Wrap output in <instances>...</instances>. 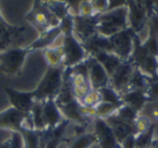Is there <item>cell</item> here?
I'll use <instances>...</instances> for the list:
<instances>
[{
  "label": "cell",
  "mask_w": 158,
  "mask_h": 148,
  "mask_svg": "<svg viewBox=\"0 0 158 148\" xmlns=\"http://www.w3.org/2000/svg\"><path fill=\"white\" fill-rule=\"evenodd\" d=\"M64 66L48 67L45 74L40 80L37 88L33 90L35 101H46L55 98L59 94L63 84V76Z\"/></svg>",
  "instance_id": "6da1fadb"
},
{
  "label": "cell",
  "mask_w": 158,
  "mask_h": 148,
  "mask_svg": "<svg viewBox=\"0 0 158 148\" xmlns=\"http://www.w3.org/2000/svg\"><path fill=\"white\" fill-rule=\"evenodd\" d=\"M26 21L38 30L39 35L52 28L59 27L60 24V20L50 10L45 1L42 0H33L31 10L26 14Z\"/></svg>",
  "instance_id": "7a4b0ae2"
},
{
  "label": "cell",
  "mask_w": 158,
  "mask_h": 148,
  "mask_svg": "<svg viewBox=\"0 0 158 148\" xmlns=\"http://www.w3.org/2000/svg\"><path fill=\"white\" fill-rule=\"evenodd\" d=\"M129 27L128 8L122 7L114 10H109L103 14H99L97 33L104 37H111Z\"/></svg>",
  "instance_id": "3957f363"
},
{
  "label": "cell",
  "mask_w": 158,
  "mask_h": 148,
  "mask_svg": "<svg viewBox=\"0 0 158 148\" xmlns=\"http://www.w3.org/2000/svg\"><path fill=\"white\" fill-rule=\"evenodd\" d=\"M129 61L133 64V66L145 74L151 79L155 80L158 78V61L157 57L152 55L145 47L143 46L139 38L135 35L133 39V49Z\"/></svg>",
  "instance_id": "277c9868"
},
{
  "label": "cell",
  "mask_w": 158,
  "mask_h": 148,
  "mask_svg": "<svg viewBox=\"0 0 158 148\" xmlns=\"http://www.w3.org/2000/svg\"><path fill=\"white\" fill-rule=\"evenodd\" d=\"M31 52L29 47H14L0 53V71L14 76L21 73L27 55Z\"/></svg>",
  "instance_id": "5b68a950"
},
{
  "label": "cell",
  "mask_w": 158,
  "mask_h": 148,
  "mask_svg": "<svg viewBox=\"0 0 158 148\" xmlns=\"http://www.w3.org/2000/svg\"><path fill=\"white\" fill-rule=\"evenodd\" d=\"M0 129L11 130L12 132H21L22 130H35L31 114H25L9 107L0 113Z\"/></svg>",
  "instance_id": "8992f818"
},
{
  "label": "cell",
  "mask_w": 158,
  "mask_h": 148,
  "mask_svg": "<svg viewBox=\"0 0 158 148\" xmlns=\"http://www.w3.org/2000/svg\"><path fill=\"white\" fill-rule=\"evenodd\" d=\"M64 50V68H71L80 63L84 62L88 57L83 43L75 37L73 34L66 36L64 43L63 47Z\"/></svg>",
  "instance_id": "52a82bcc"
},
{
  "label": "cell",
  "mask_w": 158,
  "mask_h": 148,
  "mask_svg": "<svg viewBox=\"0 0 158 148\" xmlns=\"http://www.w3.org/2000/svg\"><path fill=\"white\" fill-rule=\"evenodd\" d=\"M135 37V33L130 27L109 37L111 43V52L117 55L122 61H128L132 53Z\"/></svg>",
  "instance_id": "ba28073f"
},
{
  "label": "cell",
  "mask_w": 158,
  "mask_h": 148,
  "mask_svg": "<svg viewBox=\"0 0 158 148\" xmlns=\"http://www.w3.org/2000/svg\"><path fill=\"white\" fill-rule=\"evenodd\" d=\"M27 27L26 26H14L6 23V20L0 21V53L14 47H22Z\"/></svg>",
  "instance_id": "9c48e42d"
},
{
  "label": "cell",
  "mask_w": 158,
  "mask_h": 148,
  "mask_svg": "<svg viewBox=\"0 0 158 148\" xmlns=\"http://www.w3.org/2000/svg\"><path fill=\"white\" fill-rule=\"evenodd\" d=\"M94 134L97 138V144L101 148H122V144L117 141L112 127L106 120L96 118L94 120Z\"/></svg>",
  "instance_id": "30bf717a"
},
{
  "label": "cell",
  "mask_w": 158,
  "mask_h": 148,
  "mask_svg": "<svg viewBox=\"0 0 158 148\" xmlns=\"http://www.w3.org/2000/svg\"><path fill=\"white\" fill-rule=\"evenodd\" d=\"M135 70V66L130 61H123L110 77V87H112L119 95L129 90V82Z\"/></svg>",
  "instance_id": "8fae6325"
},
{
  "label": "cell",
  "mask_w": 158,
  "mask_h": 148,
  "mask_svg": "<svg viewBox=\"0 0 158 148\" xmlns=\"http://www.w3.org/2000/svg\"><path fill=\"white\" fill-rule=\"evenodd\" d=\"M4 91L11 106L25 114H30L35 102L33 91H19L16 89L4 87Z\"/></svg>",
  "instance_id": "7c38bea8"
},
{
  "label": "cell",
  "mask_w": 158,
  "mask_h": 148,
  "mask_svg": "<svg viewBox=\"0 0 158 148\" xmlns=\"http://www.w3.org/2000/svg\"><path fill=\"white\" fill-rule=\"evenodd\" d=\"M98 19L99 14H95L94 16L84 17L80 15L73 16L74 26H73V35L83 43L87 39L97 34Z\"/></svg>",
  "instance_id": "4fadbf2b"
},
{
  "label": "cell",
  "mask_w": 158,
  "mask_h": 148,
  "mask_svg": "<svg viewBox=\"0 0 158 148\" xmlns=\"http://www.w3.org/2000/svg\"><path fill=\"white\" fill-rule=\"evenodd\" d=\"M86 64L88 67V78L92 89L100 90L110 86V76L108 75L104 67L94 56L88 55Z\"/></svg>",
  "instance_id": "5bb4252c"
},
{
  "label": "cell",
  "mask_w": 158,
  "mask_h": 148,
  "mask_svg": "<svg viewBox=\"0 0 158 148\" xmlns=\"http://www.w3.org/2000/svg\"><path fill=\"white\" fill-rule=\"evenodd\" d=\"M127 8H128L129 27L135 34L140 33L146 26L148 21V12H146L145 8L138 4L135 0H128Z\"/></svg>",
  "instance_id": "9a60e30c"
},
{
  "label": "cell",
  "mask_w": 158,
  "mask_h": 148,
  "mask_svg": "<svg viewBox=\"0 0 158 148\" xmlns=\"http://www.w3.org/2000/svg\"><path fill=\"white\" fill-rule=\"evenodd\" d=\"M43 119L45 128L50 130H53L60 124L64 119L60 108L53 98L43 101Z\"/></svg>",
  "instance_id": "2e32d148"
},
{
  "label": "cell",
  "mask_w": 158,
  "mask_h": 148,
  "mask_svg": "<svg viewBox=\"0 0 158 148\" xmlns=\"http://www.w3.org/2000/svg\"><path fill=\"white\" fill-rule=\"evenodd\" d=\"M106 122L112 127L115 136H116L117 141H118L121 144L126 140L127 137H128L129 135L135 134V128H133V124H130V123L124 121L123 119H121L118 117V115H117V113L114 114V115H112L111 117L106 118Z\"/></svg>",
  "instance_id": "e0dca14e"
},
{
  "label": "cell",
  "mask_w": 158,
  "mask_h": 148,
  "mask_svg": "<svg viewBox=\"0 0 158 148\" xmlns=\"http://www.w3.org/2000/svg\"><path fill=\"white\" fill-rule=\"evenodd\" d=\"M124 105H128L138 113L143 109V107L150 102L148 95L144 90H128L121 95Z\"/></svg>",
  "instance_id": "ac0fdd59"
},
{
  "label": "cell",
  "mask_w": 158,
  "mask_h": 148,
  "mask_svg": "<svg viewBox=\"0 0 158 148\" xmlns=\"http://www.w3.org/2000/svg\"><path fill=\"white\" fill-rule=\"evenodd\" d=\"M69 124H70V121L64 119L60 124H58L56 128L51 130L45 148H58L59 145L63 144V143L69 144L70 141L67 136V128H68Z\"/></svg>",
  "instance_id": "d6986e66"
},
{
  "label": "cell",
  "mask_w": 158,
  "mask_h": 148,
  "mask_svg": "<svg viewBox=\"0 0 158 148\" xmlns=\"http://www.w3.org/2000/svg\"><path fill=\"white\" fill-rule=\"evenodd\" d=\"M92 56H94L95 59L104 67V69H106V71L108 73V75L110 76V77L113 75V73L116 70V68L119 66V64L123 62V61L119 59L117 55H115L114 53L104 52V51L95 53Z\"/></svg>",
  "instance_id": "ffe728a7"
},
{
  "label": "cell",
  "mask_w": 158,
  "mask_h": 148,
  "mask_svg": "<svg viewBox=\"0 0 158 148\" xmlns=\"http://www.w3.org/2000/svg\"><path fill=\"white\" fill-rule=\"evenodd\" d=\"M60 33L61 31L59 27L52 28V29L48 30L46 33L42 34V35H39V38L28 47H29V49L31 51L37 50V49H42V50H43V49H45V48H48V47L52 44V42L54 41L55 38Z\"/></svg>",
  "instance_id": "44dd1931"
},
{
  "label": "cell",
  "mask_w": 158,
  "mask_h": 148,
  "mask_svg": "<svg viewBox=\"0 0 158 148\" xmlns=\"http://www.w3.org/2000/svg\"><path fill=\"white\" fill-rule=\"evenodd\" d=\"M151 81H152V79L150 77H148L140 69L135 67V70H133L130 82H129V90H144V91H146Z\"/></svg>",
  "instance_id": "7402d4cb"
},
{
  "label": "cell",
  "mask_w": 158,
  "mask_h": 148,
  "mask_svg": "<svg viewBox=\"0 0 158 148\" xmlns=\"http://www.w3.org/2000/svg\"><path fill=\"white\" fill-rule=\"evenodd\" d=\"M43 56L48 63V67L64 66V50L63 49H51L45 48L42 50Z\"/></svg>",
  "instance_id": "603a6c76"
},
{
  "label": "cell",
  "mask_w": 158,
  "mask_h": 148,
  "mask_svg": "<svg viewBox=\"0 0 158 148\" xmlns=\"http://www.w3.org/2000/svg\"><path fill=\"white\" fill-rule=\"evenodd\" d=\"M95 144H97V138L94 132H85L68 144V148H90Z\"/></svg>",
  "instance_id": "cb8c5ba5"
},
{
  "label": "cell",
  "mask_w": 158,
  "mask_h": 148,
  "mask_svg": "<svg viewBox=\"0 0 158 148\" xmlns=\"http://www.w3.org/2000/svg\"><path fill=\"white\" fill-rule=\"evenodd\" d=\"M33 121V127L37 131H43L45 130V123L43 119V102L42 101H35L30 111Z\"/></svg>",
  "instance_id": "d4e9b609"
},
{
  "label": "cell",
  "mask_w": 158,
  "mask_h": 148,
  "mask_svg": "<svg viewBox=\"0 0 158 148\" xmlns=\"http://www.w3.org/2000/svg\"><path fill=\"white\" fill-rule=\"evenodd\" d=\"M99 91H100V94H101L102 102L110 103V104L115 105V106L118 107V108H121L124 105L121 95H119L112 87H110V86L104 87V88L100 89Z\"/></svg>",
  "instance_id": "484cf974"
},
{
  "label": "cell",
  "mask_w": 158,
  "mask_h": 148,
  "mask_svg": "<svg viewBox=\"0 0 158 148\" xmlns=\"http://www.w3.org/2000/svg\"><path fill=\"white\" fill-rule=\"evenodd\" d=\"M155 130H156V124L153 123V125L146 132L135 135V148L153 147V142L155 138Z\"/></svg>",
  "instance_id": "4316f807"
},
{
  "label": "cell",
  "mask_w": 158,
  "mask_h": 148,
  "mask_svg": "<svg viewBox=\"0 0 158 148\" xmlns=\"http://www.w3.org/2000/svg\"><path fill=\"white\" fill-rule=\"evenodd\" d=\"M21 135L24 141L25 148H39L40 144V131L37 130H22Z\"/></svg>",
  "instance_id": "83f0119b"
},
{
  "label": "cell",
  "mask_w": 158,
  "mask_h": 148,
  "mask_svg": "<svg viewBox=\"0 0 158 148\" xmlns=\"http://www.w3.org/2000/svg\"><path fill=\"white\" fill-rule=\"evenodd\" d=\"M45 3L48 4L50 10L52 11L60 21L64 17H66L67 15L70 14V12H69V7L67 6L66 2L61 1V0H48V1H45Z\"/></svg>",
  "instance_id": "f1b7e54d"
},
{
  "label": "cell",
  "mask_w": 158,
  "mask_h": 148,
  "mask_svg": "<svg viewBox=\"0 0 158 148\" xmlns=\"http://www.w3.org/2000/svg\"><path fill=\"white\" fill-rule=\"evenodd\" d=\"M118 107H116L115 105L110 104V103L106 102H101L96 106V110H97V118L104 119L111 117L112 115L117 113L118 110Z\"/></svg>",
  "instance_id": "f546056e"
},
{
  "label": "cell",
  "mask_w": 158,
  "mask_h": 148,
  "mask_svg": "<svg viewBox=\"0 0 158 148\" xmlns=\"http://www.w3.org/2000/svg\"><path fill=\"white\" fill-rule=\"evenodd\" d=\"M152 120L148 116L146 115H141L140 114L139 116L135 119V123H133V128H135V135H139V134H142L144 132H146L153 125Z\"/></svg>",
  "instance_id": "4dcf8cb0"
},
{
  "label": "cell",
  "mask_w": 158,
  "mask_h": 148,
  "mask_svg": "<svg viewBox=\"0 0 158 148\" xmlns=\"http://www.w3.org/2000/svg\"><path fill=\"white\" fill-rule=\"evenodd\" d=\"M117 115H118V117L121 119H123L124 121L130 123V124H133L137 117L140 115V113H138L137 110L131 108L128 105H123V106L117 110Z\"/></svg>",
  "instance_id": "1f68e13d"
},
{
  "label": "cell",
  "mask_w": 158,
  "mask_h": 148,
  "mask_svg": "<svg viewBox=\"0 0 158 148\" xmlns=\"http://www.w3.org/2000/svg\"><path fill=\"white\" fill-rule=\"evenodd\" d=\"M102 102L101 94H100L99 90L96 89H90V91L85 95V97L81 101V104L84 106H90V107H96L99 103Z\"/></svg>",
  "instance_id": "d6a6232c"
},
{
  "label": "cell",
  "mask_w": 158,
  "mask_h": 148,
  "mask_svg": "<svg viewBox=\"0 0 158 148\" xmlns=\"http://www.w3.org/2000/svg\"><path fill=\"white\" fill-rule=\"evenodd\" d=\"M73 26H74V20H73V15L71 14L64 17L60 21V24H59L60 31L66 36L73 34Z\"/></svg>",
  "instance_id": "836d02e7"
},
{
  "label": "cell",
  "mask_w": 158,
  "mask_h": 148,
  "mask_svg": "<svg viewBox=\"0 0 158 148\" xmlns=\"http://www.w3.org/2000/svg\"><path fill=\"white\" fill-rule=\"evenodd\" d=\"M96 14L95 10L93 8L92 3H90L89 0H86L83 1L79 7V15L80 16H84V17H89V16H94Z\"/></svg>",
  "instance_id": "e575fe53"
},
{
  "label": "cell",
  "mask_w": 158,
  "mask_h": 148,
  "mask_svg": "<svg viewBox=\"0 0 158 148\" xmlns=\"http://www.w3.org/2000/svg\"><path fill=\"white\" fill-rule=\"evenodd\" d=\"M96 14H103L109 11V0H89Z\"/></svg>",
  "instance_id": "d590c367"
},
{
  "label": "cell",
  "mask_w": 158,
  "mask_h": 148,
  "mask_svg": "<svg viewBox=\"0 0 158 148\" xmlns=\"http://www.w3.org/2000/svg\"><path fill=\"white\" fill-rule=\"evenodd\" d=\"M146 93L148 95L150 102L158 100V78L151 81V83L148 84V90H146Z\"/></svg>",
  "instance_id": "8d00e7d4"
},
{
  "label": "cell",
  "mask_w": 158,
  "mask_h": 148,
  "mask_svg": "<svg viewBox=\"0 0 158 148\" xmlns=\"http://www.w3.org/2000/svg\"><path fill=\"white\" fill-rule=\"evenodd\" d=\"M90 87H72V94L74 98L79 102H81L85 95L90 91Z\"/></svg>",
  "instance_id": "74e56055"
},
{
  "label": "cell",
  "mask_w": 158,
  "mask_h": 148,
  "mask_svg": "<svg viewBox=\"0 0 158 148\" xmlns=\"http://www.w3.org/2000/svg\"><path fill=\"white\" fill-rule=\"evenodd\" d=\"M61 1L66 2L67 6L69 7V12H70V14L75 16V15H79L80 4L83 1H86V0H61Z\"/></svg>",
  "instance_id": "f35d334b"
},
{
  "label": "cell",
  "mask_w": 158,
  "mask_h": 148,
  "mask_svg": "<svg viewBox=\"0 0 158 148\" xmlns=\"http://www.w3.org/2000/svg\"><path fill=\"white\" fill-rule=\"evenodd\" d=\"M11 140V147L10 148H25L24 147V141L21 133L19 132H12L10 136Z\"/></svg>",
  "instance_id": "ab89813d"
},
{
  "label": "cell",
  "mask_w": 158,
  "mask_h": 148,
  "mask_svg": "<svg viewBox=\"0 0 158 148\" xmlns=\"http://www.w3.org/2000/svg\"><path fill=\"white\" fill-rule=\"evenodd\" d=\"M138 4L144 7L148 12V16L151 17L153 14H154V3H153V0H135Z\"/></svg>",
  "instance_id": "60d3db41"
},
{
  "label": "cell",
  "mask_w": 158,
  "mask_h": 148,
  "mask_svg": "<svg viewBox=\"0 0 158 148\" xmlns=\"http://www.w3.org/2000/svg\"><path fill=\"white\" fill-rule=\"evenodd\" d=\"M64 39H66V35H64L63 33H60L56 38L54 39V41L52 42L48 48L51 49H63L64 43Z\"/></svg>",
  "instance_id": "b9f144b4"
},
{
  "label": "cell",
  "mask_w": 158,
  "mask_h": 148,
  "mask_svg": "<svg viewBox=\"0 0 158 148\" xmlns=\"http://www.w3.org/2000/svg\"><path fill=\"white\" fill-rule=\"evenodd\" d=\"M128 0H109V10H114L122 7H127Z\"/></svg>",
  "instance_id": "7bdbcfd3"
},
{
  "label": "cell",
  "mask_w": 158,
  "mask_h": 148,
  "mask_svg": "<svg viewBox=\"0 0 158 148\" xmlns=\"http://www.w3.org/2000/svg\"><path fill=\"white\" fill-rule=\"evenodd\" d=\"M122 148H135V135H129L128 137L122 143Z\"/></svg>",
  "instance_id": "ee69618b"
},
{
  "label": "cell",
  "mask_w": 158,
  "mask_h": 148,
  "mask_svg": "<svg viewBox=\"0 0 158 148\" xmlns=\"http://www.w3.org/2000/svg\"><path fill=\"white\" fill-rule=\"evenodd\" d=\"M11 147V140L10 137L4 140L3 142H0V148H10Z\"/></svg>",
  "instance_id": "f6af8a7d"
},
{
  "label": "cell",
  "mask_w": 158,
  "mask_h": 148,
  "mask_svg": "<svg viewBox=\"0 0 158 148\" xmlns=\"http://www.w3.org/2000/svg\"><path fill=\"white\" fill-rule=\"evenodd\" d=\"M152 116L155 120V124H158V108H155L152 113Z\"/></svg>",
  "instance_id": "bcb514c9"
},
{
  "label": "cell",
  "mask_w": 158,
  "mask_h": 148,
  "mask_svg": "<svg viewBox=\"0 0 158 148\" xmlns=\"http://www.w3.org/2000/svg\"><path fill=\"white\" fill-rule=\"evenodd\" d=\"M153 3H154V12L158 13V0H153Z\"/></svg>",
  "instance_id": "7dc6e473"
},
{
  "label": "cell",
  "mask_w": 158,
  "mask_h": 148,
  "mask_svg": "<svg viewBox=\"0 0 158 148\" xmlns=\"http://www.w3.org/2000/svg\"><path fill=\"white\" fill-rule=\"evenodd\" d=\"M153 146L158 147V136H157V137H155V138H154V142H153Z\"/></svg>",
  "instance_id": "c3c4849f"
},
{
  "label": "cell",
  "mask_w": 158,
  "mask_h": 148,
  "mask_svg": "<svg viewBox=\"0 0 158 148\" xmlns=\"http://www.w3.org/2000/svg\"><path fill=\"white\" fill-rule=\"evenodd\" d=\"M143 148H152V147H143Z\"/></svg>",
  "instance_id": "681fc988"
},
{
  "label": "cell",
  "mask_w": 158,
  "mask_h": 148,
  "mask_svg": "<svg viewBox=\"0 0 158 148\" xmlns=\"http://www.w3.org/2000/svg\"><path fill=\"white\" fill-rule=\"evenodd\" d=\"M152 148H158V147H155V146H153Z\"/></svg>",
  "instance_id": "f907efd6"
},
{
  "label": "cell",
  "mask_w": 158,
  "mask_h": 148,
  "mask_svg": "<svg viewBox=\"0 0 158 148\" xmlns=\"http://www.w3.org/2000/svg\"><path fill=\"white\" fill-rule=\"evenodd\" d=\"M157 61H158V57H157Z\"/></svg>",
  "instance_id": "816d5d0a"
}]
</instances>
